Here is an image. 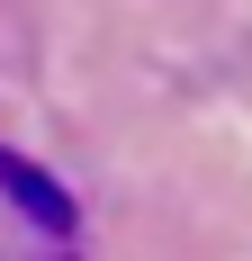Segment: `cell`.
Instances as JSON below:
<instances>
[{
  "label": "cell",
  "instance_id": "1",
  "mask_svg": "<svg viewBox=\"0 0 252 261\" xmlns=\"http://www.w3.org/2000/svg\"><path fill=\"white\" fill-rule=\"evenodd\" d=\"M0 180L18 189V198H27V207H36V216H45V225H72V207H63V189H54V180H36L27 162H0Z\"/></svg>",
  "mask_w": 252,
  "mask_h": 261
}]
</instances>
